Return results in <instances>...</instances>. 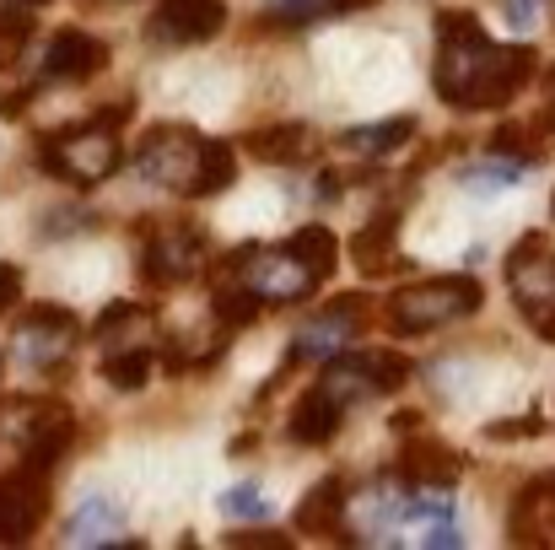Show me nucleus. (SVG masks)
Wrapping results in <instances>:
<instances>
[{"mask_svg":"<svg viewBox=\"0 0 555 550\" xmlns=\"http://www.w3.org/2000/svg\"><path fill=\"white\" fill-rule=\"evenodd\" d=\"M330 16H346V5L340 0H264V22L275 27H313Z\"/></svg>","mask_w":555,"mask_h":550,"instance_id":"b1692460","label":"nucleus"},{"mask_svg":"<svg viewBox=\"0 0 555 550\" xmlns=\"http://www.w3.org/2000/svg\"><path fill=\"white\" fill-rule=\"evenodd\" d=\"M545 114H551V119H555V65H551V71H545Z\"/></svg>","mask_w":555,"mask_h":550,"instance_id":"7c9ffc66","label":"nucleus"},{"mask_svg":"<svg viewBox=\"0 0 555 550\" xmlns=\"http://www.w3.org/2000/svg\"><path fill=\"white\" fill-rule=\"evenodd\" d=\"M146 281L152 286H184L205 270V232L194 221H157L146 232Z\"/></svg>","mask_w":555,"mask_h":550,"instance_id":"6e6552de","label":"nucleus"},{"mask_svg":"<svg viewBox=\"0 0 555 550\" xmlns=\"http://www.w3.org/2000/svg\"><path fill=\"white\" fill-rule=\"evenodd\" d=\"M346 519H351V486L340 475H324L302 502H297V529L319 535V540H346Z\"/></svg>","mask_w":555,"mask_h":550,"instance_id":"2eb2a0df","label":"nucleus"},{"mask_svg":"<svg viewBox=\"0 0 555 550\" xmlns=\"http://www.w3.org/2000/svg\"><path fill=\"white\" fill-rule=\"evenodd\" d=\"M540 5H545V0H502V16H507L518 33H529V27L540 22Z\"/></svg>","mask_w":555,"mask_h":550,"instance_id":"cd10ccee","label":"nucleus"},{"mask_svg":"<svg viewBox=\"0 0 555 550\" xmlns=\"http://www.w3.org/2000/svg\"><path fill=\"white\" fill-rule=\"evenodd\" d=\"M70 443H76V415H70L65 405L43 399V405H33L27 421H22L16 470H27V475H49V470L70 453Z\"/></svg>","mask_w":555,"mask_h":550,"instance_id":"9d476101","label":"nucleus"},{"mask_svg":"<svg viewBox=\"0 0 555 550\" xmlns=\"http://www.w3.org/2000/svg\"><path fill=\"white\" fill-rule=\"evenodd\" d=\"M227 27V5L221 0H163L152 11L146 38L152 43H205Z\"/></svg>","mask_w":555,"mask_h":550,"instance_id":"f8f14e48","label":"nucleus"},{"mask_svg":"<svg viewBox=\"0 0 555 550\" xmlns=\"http://www.w3.org/2000/svg\"><path fill=\"white\" fill-rule=\"evenodd\" d=\"M92 341H98L103 351H152L157 319H152L141 303H114V308L92 324Z\"/></svg>","mask_w":555,"mask_h":550,"instance_id":"a211bd4d","label":"nucleus"},{"mask_svg":"<svg viewBox=\"0 0 555 550\" xmlns=\"http://www.w3.org/2000/svg\"><path fill=\"white\" fill-rule=\"evenodd\" d=\"M507 292L529 319V330L555 341V248L545 243V232H529L507 254Z\"/></svg>","mask_w":555,"mask_h":550,"instance_id":"39448f33","label":"nucleus"},{"mask_svg":"<svg viewBox=\"0 0 555 550\" xmlns=\"http://www.w3.org/2000/svg\"><path fill=\"white\" fill-rule=\"evenodd\" d=\"M119 529H125V508H119L114 497H92V502H81V508L65 519L60 540H65V546H125V540H114Z\"/></svg>","mask_w":555,"mask_h":550,"instance_id":"6ab92c4d","label":"nucleus"},{"mask_svg":"<svg viewBox=\"0 0 555 550\" xmlns=\"http://www.w3.org/2000/svg\"><path fill=\"white\" fill-rule=\"evenodd\" d=\"M340 421H346V405L319 383V388H308V394L297 399V410H292L286 432H292V443H302V448H324V443H335Z\"/></svg>","mask_w":555,"mask_h":550,"instance_id":"f3484780","label":"nucleus"},{"mask_svg":"<svg viewBox=\"0 0 555 550\" xmlns=\"http://www.w3.org/2000/svg\"><path fill=\"white\" fill-rule=\"evenodd\" d=\"M410 378V367L404 357H393V351H335L330 362H324V388L340 399V405H357V399H372V394H393L399 383Z\"/></svg>","mask_w":555,"mask_h":550,"instance_id":"423d86ee","label":"nucleus"},{"mask_svg":"<svg viewBox=\"0 0 555 550\" xmlns=\"http://www.w3.org/2000/svg\"><path fill=\"white\" fill-rule=\"evenodd\" d=\"M393 475H399L404 486H415V491H448V486L464 475V453H453L448 443H426V437H415V443L399 448Z\"/></svg>","mask_w":555,"mask_h":550,"instance_id":"4468645a","label":"nucleus"},{"mask_svg":"<svg viewBox=\"0 0 555 550\" xmlns=\"http://www.w3.org/2000/svg\"><path fill=\"white\" fill-rule=\"evenodd\" d=\"M152 372V351H103V378L114 388H141Z\"/></svg>","mask_w":555,"mask_h":550,"instance_id":"393cba45","label":"nucleus"},{"mask_svg":"<svg viewBox=\"0 0 555 550\" xmlns=\"http://www.w3.org/2000/svg\"><path fill=\"white\" fill-rule=\"evenodd\" d=\"M415 136V119L410 114H399V119H383V125H357V130H346L340 136V146L351 152V157H393L404 141Z\"/></svg>","mask_w":555,"mask_h":550,"instance_id":"4be33fe9","label":"nucleus"},{"mask_svg":"<svg viewBox=\"0 0 555 550\" xmlns=\"http://www.w3.org/2000/svg\"><path fill=\"white\" fill-rule=\"evenodd\" d=\"M135 174L189 200H210L237 179V157L227 141H205L189 125H152L135 146Z\"/></svg>","mask_w":555,"mask_h":550,"instance_id":"f03ea898","label":"nucleus"},{"mask_svg":"<svg viewBox=\"0 0 555 550\" xmlns=\"http://www.w3.org/2000/svg\"><path fill=\"white\" fill-rule=\"evenodd\" d=\"M486 292L475 276H442V281H415V286H399L388 303H383V324L393 335H426V330H442V324H459L469 314H480Z\"/></svg>","mask_w":555,"mask_h":550,"instance_id":"20e7f679","label":"nucleus"},{"mask_svg":"<svg viewBox=\"0 0 555 550\" xmlns=\"http://www.w3.org/2000/svg\"><path fill=\"white\" fill-rule=\"evenodd\" d=\"M243 141H248V152H254L259 163H270V168H297V163L313 157V130H308V125H270V130L243 136Z\"/></svg>","mask_w":555,"mask_h":550,"instance_id":"aec40b11","label":"nucleus"},{"mask_svg":"<svg viewBox=\"0 0 555 550\" xmlns=\"http://www.w3.org/2000/svg\"><path fill=\"white\" fill-rule=\"evenodd\" d=\"M33 38V5H16V11H0V71L27 49Z\"/></svg>","mask_w":555,"mask_h":550,"instance_id":"a878e982","label":"nucleus"},{"mask_svg":"<svg viewBox=\"0 0 555 550\" xmlns=\"http://www.w3.org/2000/svg\"><path fill=\"white\" fill-rule=\"evenodd\" d=\"M524 179V163H513V157H502V152H491L486 163H469L459 183L469 189V194H502V189H513V183Z\"/></svg>","mask_w":555,"mask_h":550,"instance_id":"5701e85b","label":"nucleus"},{"mask_svg":"<svg viewBox=\"0 0 555 550\" xmlns=\"http://www.w3.org/2000/svg\"><path fill=\"white\" fill-rule=\"evenodd\" d=\"M540 71L529 43H496L475 11H437V98L453 108H502Z\"/></svg>","mask_w":555,"mask_h":550,"instance_id":"f257e3e1","label":"nucleus"},{"mask_svg":"<svg viewBox=\"0 0 555 550\" xmlns=\"http://www.w3.org/2000/svg\"><path fill=\"white\" fill-rule=\"evenodd\" d=\"M16 297H22V270H16V265H0V314H5Z\"/></svg>","mask_w":555,"mask_h":550,"instance_id":"c85d7f7f","label":"nucleus"},{"mask_svg":"<svg viewBox=\"0 0 555 550\" xmlns=\"http://www.w3.org/2000/svg\"><path fill=\"white\" fill-rule=\"evenodd\" d=\"M43 508H49V475L11 470L0 481V546H22L43 524Z\"/></svg>","mask_w":555,"mask_h":550,"instance_id":"9b49d317","label":"nucleus"},{"mask_svg":"<svg viewBox=\"0 0 555 550\" xmlns=\"http://www.w3.org/2000/svg\"><path fill=\"white\" fill-rule=\"evenodd\" d=\"M76 341H81V324L70 319V308H54V303H43V308H27L22 319H16V330H11V351H16V362L22 367H65V357L76 351Z\"/></svg>","mask_w":555,"mask_h":550,"instance_id":"0eeeda50","label":"nucleus"},{"mask_svg":"<svg viewBox=\"0 0 555 550\" xmlns=\"http://www.w3.org/2000/svg\"><path fill=\"white\" fill-rule=\"evenodd\" d=\"M393 243H399V210H377L367 227L351 238V259L367 276H388L393 270Z\"/></svg>","mask_w":555,"mask_h":550,"instance_id":"412c9836","label":"nucleus"},{"mask_svg":"<svg viewBox=\"0 0 555 550\" xmlns=\"http://www.w3.org/2000/svg\"><path fill=\"white\" fill-rule=\"evenodd\" d=\"M507 524H513V540L518 546H551L555 540V470L524 486V497L513 502V519Z\"/></svg>","mask_w":555,"mask_h":550,"instance_id":"dca6fc26","label":"nucleus"},{"mask_svg":"<svg viewBox=\"0 0 555 550\" xmlns=\"http://www.w3.org/2000/svg\"><path fill=\"white\" fill-rule=\"evenodd\" d=\"M367 314H372V297L367 292H346V297H335L302 335H297V346H292V362H330L335 351H346L362 330H367Z\"/></svg>","mask_w":555,"mask_h":550,"instance_id":"1a4fd4ad","label":"nucleus"},{"mask_svg":"<svg viewBox=\"0 0 555 550\" xmlns=\"http://www.w3.org/2000/svg\"><path fill=\"white\" fill-rule=\"evenodd\" d=\"M11 5H49V0H11Z\"/></svg>","mask_w":555,"mask_h":550,"instance_id":"473e14b6","label":"nucleus"},{"mask_svg":"<svg viewBox=\"0 0 555 550\" xmlns=\"http://www.w3.org/2000/svg\"><path fill=\"white\" fill-rule=\"evenodd\" d=\"M346 11H367V5H377V0H340Z\"/></svg>","mask_w":555,"mask_h":550,"instance_id":"2f4dec72","label":"nucleus"},{"mask_svg":"<svg viewBox=\"0 0 555 550\" xmlns=\"http://www.w3.org/2000/svg\"><path fill=\"white\" fill-rule=\"evenodd\" d=\"M130 119V103H114L103 114H92L87 125H70V130H54L38 141V163L49 174L70 183H103L119 168V125Z\"/></svg>","mask_w":555,"mask_h":550,"instance_id":"7ed1b4c3","label":"nucleus"},{"mask_svg":"<svg viewBox=\"0 0 555 550\" xmlns=\"http://www.w3.org/2000/svg\"><path fill=\"white\" fill-rule=\"evenodd\" d=\"M108 65V43L103 38H92V33H81V27H60L54 38H49V49H43V81H87V76H98Z\"/></svg>","mask_w":555,"mask_h":550,"instance_id":"ddd939ff","label":"nucleus"},{"mask_svg":"<svg viewBox=\"0 0 555 550\" xmlns=\"http://www.w3.org/2000/svg\"><path fill=\"white\" fill-rule=\"evenodd\" d=\"M227 546H270V550H286L292 540H286V535H227Z\"/></svg>","mask_w":555,"mask_h":550,"instance_id":"c756f323","label":"nucleus"},{"mask_svg":"<svg viewBox=\"0 0 555 550\" xmlns=\"http://www.w3.org/2000/svg\"><path fill=\"white\" fill-rule=\"evenodd\" d=\"M221 519H270V497L259 491V486H232V491H221Z\"/></svg>","mask_w":555,"mask_h":550,"instance_id":"bb28decb","label":"nucleus"}]
</instances>
